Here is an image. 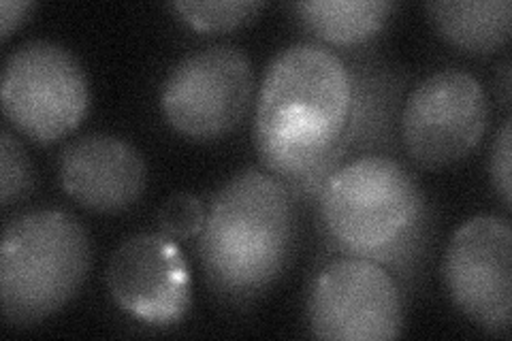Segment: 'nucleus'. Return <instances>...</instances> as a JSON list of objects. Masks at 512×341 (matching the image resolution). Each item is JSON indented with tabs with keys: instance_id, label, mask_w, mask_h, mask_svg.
Listing matches in <instances>:
<instances>
[{
	"instance_id": "nucleus-4",
	"label": "nucleus",
	"mask_w": 512,
	"mask_h": 341,
	"mask_svg": "<svg viewBox=\"0 0 512 341\" xmlns=\"http://www.w3.org/2000/svg\"><path fill=\"white\" fill-rule=\"evenodd\" d=\"M92 263L88 231L58 209L28 211L7 222L0 243V299L11 327L54 316L84 286Z\"/></svg>"
},
{
	"instance_id": "nucleus-3",
	"label": "nucleus",
	"mask_w": 512,
	"mask_h": 341,
	"mask_svg": "<svg viewBox=\"0 0 512 341\" xmlns=\"http://www.w3.org/2000/svg\"><path fill=\"white\" fill-rule=\"evenodd\" d=\"M295 197L278 177L246 169L207 207L199 258L220 303L248 307L274 286L297 246Z\"/></svg>"
},
{
	"instance_id": "nucleus-10",
	"label": "nucleus",
	"mask_w": 512,
	"mask_h": 341,
	"mask_svg": "<svg viewBox=\"0 0 512 341\" xmlns=\"http://www.w3.org/2000/svg\"><path fill=\"white\" fill-rule=\"evenodd\" d=\"M107 288L118 307L150 327H175L190 310V271L165 235L128 237L111 256Z\"/></svg>"
},
{
	"instance_id": "nucleus-1",
	"label": "nucleus",
	"mask_w": 512,
	"mask_h": 341,
	"mask_svg": "<svg viewBox=\"0 0 512 341\" xmlns=\"http://www.w3.org/2000/svg\"><path fill=\"white\" fill-rule=\"evenodd\" d=\"M325 45L297 43L271 60L254 116V145L267 171L295 199H314L346 165L361 133L376 122L387 90Z\"/></svg>"
},
{
	"instance_id": "nucleus-18",
	"label": "nucleus",
	"mask_w": 512,
	"mask_h": 341,
	"mask_svg": "<svg viewBox=\"0 0 512 341\" xmlns=\"http://www.w3.org/2000/svg\"><path fill=\"white\" fill-rule=\"evenodd\" d=\"M32 9H35V3H26V0H3L0 3V35L3 39H9L11 32L22 26Z\"/></svg>"
},
{
	"instance_id": "nucleus-9",
	"label": "nucleus",
	"mask_w": 512,
	"mask_h": 341,
	"mask_svg": "<svg viewBox=\"0 0 512 341\" xmlns=\"http://www.w3.org/2000/svg\"><path fill=\"white\" fill-rule=\"evenodd\" d=\"M453 303L476 327L508 335L512 322V229L498 216H476L453 233L444 254Z\"/></svg>"
},
{
	"instance_id": "nucleus-13",
	"label": "nucleus",
	"mask_w": 512,
	"mask_h": 341,
	"mask_svg": "<svg viewBox=\"0 0 512 341\" xmlns=\"http://www.w3.org/2000/svg\"><path fill=\"white\" fill-rule=\"evenodd\" d=\"M395 5L387 0H303L293 11L312 35L338 47L374 39L389 22Z\"/></svg>"
},
{
	"instance_id": "nucleus-8",
	"label": "nucleus",
	"mask_w": 512,
	"mask_h": 341,
	"mask_svg": "<svg viewBox=\"0 0 512 341\" xmlns=\"http://www.w3.org/2000/svg\"><path fill=\"white\" fill-rule=\"evenodd\" d=\"M489 99L472 73L444 69L412 90L402 111V141L416 167L436 171L463 160L485 137Z\"/></svg>"
},
{
	"instance_id": "nucleus-19",
	"label": "nucleus",
	"mask_w": 512,
	"mask_h": 341,
	"mask_svg": "<svg viewBox=\"0 0 512 341\" xmlns=\"http://www.w3.org/2000/svg\"><path fill=\"white\" fill-rule=\"evenodd\" d=\"M502 101L508 107L510 105V64L504 62L502 67Z\"/></svg>"
},
{
	"instance_id": "nucleus-12",
	"label": "nucleus",
	"mask_w": 512,
	"mask_h": 341,
	"mask_svg": "<svg viewBox=\"0 0 512 341\" xmlns=\"http://www.w3.org/2000/svg\"><path fill=\"white\" fill-rule=\"evenodd\" d=\"M425 9L440 35L468 54H493L510 39V0H438Z\"/></svg>"
},
{
	"instance_id": "nucleus-2",
	"label": "nucleus",
	"mask_w": 512,
	"mask_h": 341,
	"mask_svg": "<svg viewBox=\"0 0 512 341\" xmlns=\"http://www.w3.org/2000/svg\"><path fill=\"white\" fill-rule=\"evenodd\" d=\"M314 199L318 231L331 252L370 258L402 278L419 269L431 237V211L402 162L389 156L348 160Z\"/></svg>"
},
{
	"instance_id": "nucleus-5",
	"label": "nucleus",
	"mask_w": 512,
	"mask_h": 341,
	"mask_svg": "<svg viewBox=\"0 0 512 341\" xmlns=\"http://www.w3.org/2000/svg\"><path fill=\"white\" fill-rule=\"evenodd\" d=\"M0 101L5 118L37 143H54L82 124L90 84L82 64L52 41H28L9 54Z\"/></svg>"
},
{
	"instance_id": "nucleus-14",
	"label": "nucleus",
	"mask_w": 512,
	"mask_h": 341,
	"mask_svg": "<svg viewBox=\"0 0 512 341\" xmlns=\"http://www.w3.org/2000/svg\"><path fill=\"white\" fill-rule=\"evenodd\" d=\"M265 3H254V0H216V3H171L169 9L178 13V18L186 22L190 28L199 32H229L242 28L252 22Z\"/></svg>"
},
{
	"instance_id": "nucleus-11",
	"label": "nucleus",
	"mask_w": 512,
	"mask_h": 341,
	"mask_svg": "<svg viewBox=\"0 0 512 341\" xmlns=\"http://www.w3.org/2000/svg\"><path fill=\"white\" fill-rule=\"evenodd\" d=\"M60 184L69 197L96 214H120L146 192L148 167L135 145L114 135H86L64 148Z\"/></svg>"
},
{
	"instance_id": "nucleus-16",
	"label": "nucleus",
	"mask_w": 512,
	"mask_h": 341,
	"mask_svg": "<svg viewBox=\"0 0 512 341\" xmlns=\"http://www.w3.org/2000/svg\"><path fill=\"white\" fill-rule=\"evenodd\" d=\"M207 218V209L192 194L180 192L167 199L158 211L160 233L169 239H192L199 237Z\"/></svg>"
},
{
	"instance_id": "nucleus-17",
	"label": "nucleus",
	"mask_w": 512,
	"mask_h": 341,
	"mask_svg": "<svg viewBox=\"0 0 512 341\" xmlns=\"http://www.w3.org/2000/svg\"><path fill=\"white\" fill-rule=\"evenodd\" d=\"M512 126L510 120L504 122L500 128L498 137L493 141L491 158H489V175L495 192L500 194V199L506 209H510L512 203Z\"/></svg>"
},
{
	"instance_id": "nucleus-15",
	"label": "nucleus",
	"mask_w": 512,
	"mask_h": 341,
	"mask_svg": "<svg viewBox=\"0 0 512 341\" xmlns=\"http://www.w3.org/2000/svg\"><path fill=\"white\" fill-rule=\"evenodd\" d=\"M32 167L22 143L7 128L0 137V201L3 207L24 199L32 190Z\"/></svg>"
},
{
	"instance_id": "nucleus-7",
	"label": "nucleus",
	"mask_w": 512,
	"mask_h": 341,
	"mask_svg": "<svg viewBox=\"0 0 512 341\" xmlns=\"http://www.w3.org/2000/svg\"><path fill=\"white\" fill-rule=\"evenodd\" d=\"M252 92L254 73L246 52L214 45L175 64L163 84L160 107L180 135L214 141L244 120Z\"/></svg>"
},
{
	"instance_id": "nucleus-6",
	"label": "nucleus",
	"mask_w": 512,
	"mask_h": 341,
	"mask_svg": "<svg viewBox=\"0 0 512 341\" xmlns=\"http://www.w3.org/2000/svg\"><path fill=\"white\" fill-rule=\"evenodd\" d=\"M308 324L316 339H395L404 329V292L387 267L338 254L314 275Z\"/></svg>"
}]
</instances>
